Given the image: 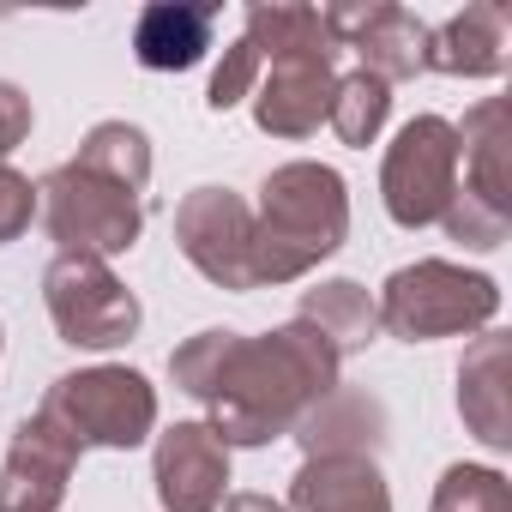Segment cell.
<instances>
[{
  "label": "cell",
  "mask_w": 512,
  "mask_h": 512,
  "mask_svg": "<svg viewBox=\"0 0 512 512\" xmlns=\"http://www.w3.org/2000/svg\"><path fill=\"white\" fill-rule=\"evenodd\" d=\"M344 356L302 320L278 332H229L205 326L169 356V380L205 404V428L235 452V446H272L296 434V422L338 392Z\"/></svg>",
  "instance_id": "cell-1"
},
{
  "label": "cell",
  "mask_w": 512,
  "mask_h": 512,
  "mask_svg": "<svg viewBox=\"0 0 512 512\" xmlns=\"http://www.w3.org/2000/svg\"><path fill=\"white\" fill-rule=\"evenodd\" d=\"M332 133L350 145V151H368L380 145L386 121H392V85L368 79V73H338V91H332Z\"/></svg>",
  "instance_id": "cell-22"
},
{
  "label": "cell",
  "mask_w": 512,
  "mask_h": 512,
  "mask_svg": "<svg viewBox=\"0 0 512 512\" xmlns=\"http://www.w3.org/2000/svg\"><path fill=\"white\" fill-rule=\"evenodd\" d=\"M350 241V187L332 163H278L253 211V290L302 284Z\"/></svg>",
  "instance_id": "cell-2"
},
{
  "label": "cell",
  "mask_w": 512,
  "mask_h": 512,
  "mask_svg": "<svg viewBox=\"0 0 512 512\" xmlns=\"http://www.w3.org/2000/svg\"><path fill=\"white\" fill-rule=\"evenodd\" d=\"M175 247L205 284L229 296L253 290V205L235 187H193L175 205Z\"/></svg>",
  "instance_id": "cell-8"
},
{
  "label": "cell",
  "mask_w": 512,
  "mask_h": 512,
  "mask_svg": "<svg viewBox=\"0 0 512 512\" xmlns=\"http://www.w3.org/2000/svg\"><path fill=\"white\" fill-rule=\"evenodd\" d=\"M79 169H91V175H109L115 187H127V193H145L151 187V139H145V127H133V121H97L85 139H79V157H73Z\"/></svg>",
  "instance_id": "cell-21"
},
{
  "label": "cell",
  "mask_w": 512,
  "mask_h": 512,
  "mask_svg": "<svg viewBox=\"0 0 512 512\" xmlns=\"http://www.w3.org/2000/svg\"><path fill=\"white\" fill-rule=\"evenodd\" d=\"M260 61H272V55H314V49H338L332 37H326V19H320V7H302V0H253L247 7V37H241Z\"/></svg>",
  "instance_id": "cell-20"
},
{
  "label": "cell",
  "mask_w": 512,
  "mask_h": 512,
  "mask_svg": "<svg viewBox=\"0 0 512 512\" xmlns=\"http://www.w3.org/2000/svg\"><path fill=\"white\" fill-rule=\"evenodd\" d=\"M458 169H464V193L482 199L488 211L512 217V103L506 97H482L464 127H458Z\"/></svg>",
  "instance_id": "cell-15"
},
{
  "label": "cell",
  "mask_w": 512,
  "mask_h": 512,
  "mask_svg": "<svg viewBox=\"0 0 512 512\" xmlns=\"http://www.w3.org/2000/svg\"><path fill=\"white\" fill-rule=\"evenodd\" d=\"M260 55H253L247 43H229L223 49V61H217V73H211V85H205V109L211 115H229L235 103H247L253 97V85H260Z\"/></svg>",
  "instance_id": "cell-25"
},
{
  "label": "cell",
  "mask_w": 512,
  "mask_h": 512,
  "mask_svg": "<svg viewBox=\"0 0 512 512\" xmlns=\"http://www.w3.org/2000/svg\"><path fill=\"white\" fill-rule=\"evenodd\" d=\"M440 229H446L452 241L488 253V247H500V241L512 235V217H500V211H488L482 199H470L464 187H452V199H446V211H440Z\"/></svg>",
  "instance_id": "cell-24"
},
{
  "label": "cell",
  "mask_w": 512,
  "mask_h": 512,
  "mask_svg": "<svg viewBox=\"0 0 512 512\" xmlns=\"http://www.w3.org/2000/svg\"><path fill=\"white\" fill-rule=\"evenodd\" d=\"M458 187V127L446 115H416L398 127L380 163V199L398 229H428L440 223L446 199Z\"/></svg>",
  "instance_id": "cell-7"
},
{
  "label": "cell",
  "mask_w": 512,
  "mask_h": 512,
  "mask_svg": "<svg viewBox=\"0 0 512 512\" xmlns=\"http://www.w3.org/2000/svg\"><path fill=\"white\" fill-rule=\"evenodd\" d=\"M37 211L61 253H91V260L133 253L145 235V193H127L79 163H61L37 181Z\"/></svg>",
  "instance_id": "cell-5"
},
{
  "label": "cell",
  "mask_w": 512,
  "mask_h": 512,
  "mask_svg": "<svg viewBox=\"0 0 512 512\" xmlns=\"http://www.w3.org/2000/svg\"><path fill=\"white\" fill-rule=\"evenodd\" d=\"M217 512H284V500H272V494H229Z\"/></svg>",
  "instance_id": "cell-28"
},
{
  "label": "cell",
  "mask_w": 512,
  "mask_h": 512,
  "mask_svg": "<svg viewBox=\"0 0 512 512\" xmlns=\"http://www.w3.org/2000/svg\"><path fill=\"white\" fill-rule=\"evenodd\" d=\"M284 512H392V488L374 458H356V452L308 458L290 482Z\"/></svg>",
  "instance_id": "cell-17"
},
{
  "label": "cell",
  "mask_w": 512,
  "mask_h": 512,
  "mask_svg": "<svg viewBox=\"0 0 512 512\" xmlns=\"http://www.w3.org/2000/svg\"><path fill=\"white\" fill-rule=\"evenodd\" d=\"M37 416H49L79 452L103 446V452H133L157 434V386L139 374V368H121V362H97V368H79V374H61Z\"/></svg>",
  "instance_id": "cell-4"
},
{
  "label": "cell",
  "mask_w": 512,
  "mask_h": 512,
  "mask_svg": "<svg viewBox=\"0 0 512 512\" xmlns=\"http://www.w3.org/2000/svg\"><path fill=\"white\" fill-rule=\"evenodd\" d=\"M31 217H37V187H31V175H19L13 163H0V247L19 241V235L31 229Z\"/></svg>",
  "instance_id": "cell-26"
},
{
  "label": "cell",
  "mask_w": 512,
  "mask_h": 512,
  "mask_svg": "<svg viewBox=\"0 0 512 512\" xmlns=\"http://www.w3.org/2000/svg\"><path fill=\"white\" fill-rule=\"evenodd\" d=\"M217 0H157L133 25V55L145 73H187L211 55Z\"/></svg>",
  "instance_id": "cell-16"
},
{
  "label": "cell",
  "mask_w": 512,
  "mask_h": 512,
  "mask_svg": "<svg viewBox=\"0 0 512 512\" xmlns=\"http://www.w3.org/2000/svg\"><path fill=\"white\" fill-rule=\"evenodd\" d=\"M43 302L61 344L73 350H121L139 338V320H145L139 296L115 278V266L91 260V253H55L43 272Z\"/></svg>",
  "instance_id": "cell-6"
},
{
  "label": "cell",
  "mask_w": 512,
  "mask_h": 512,
  "mask_svg": "<svg viewBox=\"0 0 512 512\" xmlns=\"http://www.w3.org/2000/svg\"><path fill=\"white\" fill-rule=\"evenodd\" d=\"M302 326H314L338 356H356L380 338V308L374 296L356 284V278H326L314 290H302V308H296Z\"/></svg>",
  "instance_id": "cell-18"
},
{
  "label": "cell",
  "mask_w": 512,
  "mask_h": 512,
  "mask_svg": "<svg viewBox=\"0 0 512 512\" xmlns=\"http://www.w3.org/2000/svg\"><path fill=\"white\" fill-rule=\"evenodd\" d=\"M512 61V13L500 0H476V7L452 13L446 25L428 31V73L446 79H500Z\"/></svg>",
  "instance_id": "cell-14"
},
{
  "label": "cell",
  "mask_w": 512,
  "mask_h": 512,
  "mask_svg": "<svg viewBox=\"0 0 512 512\" xmlns=\"http://www.w3.org/2000/svg\"><path fill=\"white\" fill-rule=\"evenodd\" d=\"M326 37L338 49H356V73L380 79V85H404L416 73H428V25L398 7V0H338L320 13Z\"/></svg>",
  "instance_id": "cell-9"
},
{
  "label": "cell",
  "mask_w": 512,
  "mask_h": 512,
  "mask_svg": "<svg viewBox=\"0 0 512 512\" xmlns=\"http://www.w3.org/2000/svg\"><path fill=\"white\" fill-rule=\"evenodd\" d=\"M380 332L404 338V344H434V338H470L488 332L500 314V284L488 272H464L452 260H416L398 266L380 296Z\"/></svg>",
  "instance_id": "cell-3"
},
{
  "label": "cell",
  "mask_w": 512,
  "mask_h": 512,
  "mask_svg": "<svg viewBox=\"0 0 512 512\" xmlns=\"http://www.w3.org/2000/svg\"><path fill=\"white\" fill-rule=\"evenodd\" d=\"M0 350H7V326H0Z\"/></svg>",
  "instance_id": "cell-29"
},
{
  "label": "cell",
  "mask_w": 512,
  "mask_h": 512,
  "mask_svg": "<svg viewBox=\"0 0 512 512\" xmlns=\"http://www.w3.org/2000/svg\"><path fill=\"white\" fill-rule=\"evenodd\" d=\"M296 440L308 458H338V452H356V458H374V440H380V404L356 398V392H332L326 404H314L302 422H296Z\"/></svg>",
  "instance_id": "cell-19"
},
{
  "label": "cell",
  "mask_w": 512,
  "mask_h": 512,
  "mask_svg": "<svg viewBox=\"0 0 512 512\" xmlns=\"http://www.w3.org/2000/svg\"><path fill=\"white\" fill-rule=\"evenodd\" d=\"M25 139H31V97L13 79H0V163H7Z\"/></svg>",
  "instance_id": "cell-27"
},
{
  "label": "cell",
  "mask_w": 512,
  "mask_h": 512,
  "mask_svg": "<svg viewBox=\"0 0 512 512\" xmlns=\"http://www.w3.org/2000/svg\"><path fill=\"white\" fill-rule=\"evenodd\" d=\"M73 470H79V446L49 416H25L13 428L7 464H0V512H61Z\"/></svg>",
  "instance_id": "cell-12"
},
{
  "label": "cell",
  "mask_w": 512,
  "mask_h": 512,
  "mask_svg": "<svg viewBox=\"0 0 512 512\" xmlns=\"http://www.w3.org/2000/svg\"><path fill=\"white\" fill-rule=\"evenodd\" d=\"M458 416L464 428L488 446H512V338L506 332H476V344L458 362Z\"/></svg>",
  "instance_id": "cell-13"
},
{
  "label": "cell",
  "mask_w": 512,
  "mask_h": 512,
  "mask_svg": "<svg viewBox=\"0 0 512 512\" xmlns=\"http://www.w3.org/2000/svg\"><path fill=\"white\" fill-rule=\"evenodd\" d=\"M332 91H338V49H314V55H272L253 85V121L272 139H314L320 121L332 115Z\"/></svg>",
  "instance_id": "cell-10"
},
{
  "label": "cell",
  "mask_w": 512,
  "mask_h": 512,
  "mask_svg": "<svg viewBox=\"0 0 512 512\" xmlns=\"http://www.w3.org/2000/svg\"><path fill=\"white\" fill-rule=\"evenodd\" d=\"M428 512H512V482L494 464H452Z\"/></svg>",
  "instance_id": "cell-23"
},
{
  "label": "cell",
  "mask_w": 512,
  "mask_h": 512,
  "mask_svg": "<svg viewBox=\"0 0 512 512\" xmlns=\"http://www.w3.org/2000/svg\"><path fill=\"white\" fill-rule=\"evenodd\" d=\"M151 482L163 512H217L229 500V446L205 422H175L157 434Z\"/></svg>",
  "instance_id": "cell-11"
}]
</instances>
